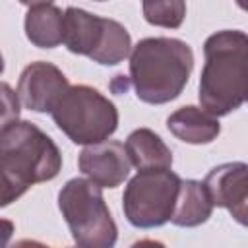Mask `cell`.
<instances>
[{"label": "cell", "mask_w": 248, "mask_h": 248, "mask_svg": "<svg viewBox=\"0 0 248 248\" xmlns=\"http://www.w3.org/2000/svg\"><path fill=\"white\" fill-rule=\"evenodd\" d=\"M62 169L54 140L27 120L0 130V207L21 198L33 184L52 180Z\"/></svg>", "instance_id": "1"}, {"label": "cell", "mask_w": 248, "mask_h": 248, "mask_svg": "<svg viewBox=\"0 0 248 248\" xmlns=\"http://www.w3.org/2000/svg\"><path fill=\"white\" fill-rule=\"evenodd\" d=\"M194 68L192 46L174 37H145L130 50V83L147 105H165L186 87Z\"/></svg>", "instance_id": "2"}, {"label": "cell", "mask_w": 248, "mask_h": 248, "mask_svg": "<svg viewBox=\"0 0 248 248\" xmlns=\"http://www.w3.org/2000/svg\"><path fill=\"white\" fill-rule=\"evenodd\" d=\"M246 48L248 37L238 29H223L203 43L205 64L200 76V108L211 116H227L246 99Z\"/></svg>", "instance_id": "3"}, {"label": "cell", "mask_w": 248, "mask_h": 248, "mask_svg": "<svg viewBox=\"0 0 248 248\" xmlns=\"http://www.w3.org/2000/svg\"><path fill=\"white\" fill-rule=\"evenodd\" d=\"M58 209L78 248H114L116 223L101 188L87 178H72L58 192Z\"/></svg>", "instance_id": "4"}, {"label": "cell", "mask_w": 248, "mask_h": 248, "mask_svg": "<svg viewBox=\"0 0 248 248\" xmlns=\"http://www.w3.org/2000/svg\"><path fill=\"white\" fill-rule=\"evenodd\" d=\"M54 124L79 145L107 141L118 128V108L89 85H70L50 110Z\"/></svg>", "instance_id": "5"}, {"label": "cell", "mask_w": 248, "mask_h": 248, "mask_svg": "<svg viewBox=\"0 0 248 248\" xmlns=\"http://www.w3.org/2000/svg\"><path fill=\"white\" fill-rule=\"evenodd\" d=\"M62 43L70 52L83 54L103 66L120 64L132 50L130 33L122 23L76 6L64 10Z\"/></svg>", "instance_id": "6"}, {"label": "cell", "mask_w": 248, "mask_h": 248, "mask_svg": "<svg viewBox=\"0 0 248 248\" xmlns=\"http://www.w3.org/2000/svg\"><path fill=\"white\" fill-rule=\"evenodd\" d=\"M180 180L170 169L138 170L122 196V209L128 223L138 229L165 225L172 215Z\"/></svg>", "instance_id": "7"}, {"label": "cell", "mask_w": 248, "mask_h": 248, "mask_svg": "<svg viewBox=\"0 0 248 248\" xmlns=\"http://www.w3.org/2000/svg\"><path fill=\"white\" fill-rule=\"evenodd\" d=\"M68 87V78L58 66L39 60L23 68L17 81V99L33 112H50Z\"/></svg>", "instance_id": "8"}, {"label": "cell", "mask_w": 248, "mask_h": 248, "mask_svg": "<svg viewBox=\"0 0 248 248\" xmlns=\"http://www.w3.org/2000/svg\"><path fill=\"white\" fill-rule=\"evenodd\" d=\"M213 207H225L240 225H246L248 165L242 161L213 167L202 182Z\"/></svg>", "instance_id": "9"}, {"label": "cell", "mask_w": 248, "mask_h": 248, "mask_svg": "<svg viewBox=\"0 0 248 248\" xmlns=\"http://www.w3.org/2000/svg\"><path fill=\"white\" fill-rule=\"evenodd\" d=\"M79 170L87 180L95 182L99 188H116L130 174V161L124 143L107 140L95 145H85L78 157Z\"/></svg>", "instance_id": "10"}, {"label": "cell", "mask_w": 248, "mask_h": 248, "mask_svg": "<svg viewBox=\"0 0 248 248\" xmlns=\"http://www.w3.org/2000/svg\"><path fill=\"white\" fill-rule=\"evenodd\" d=\"M25 35L39 48H54L62 45L64 37V12L50 2L27 4Z\"/></svg>", "instance_id": "11"}, {"label": "cell", "mask_w": 248, "mask_h": 248, "mask_svg": "<svg viewBox=\"0 0 248 248\" xmlns=\"http://www.w3.org/2000/svg\"><path fill=\"white\" fill-rule=\"evenodd\" d=\"M167 128L174 138L192 145L211 143L221 132L219 120L194 105L180 107L178 110H174L167 118Z\"/></svg>", "instance_id": "12"}, {"label": "cell", "mask_w": 248, "mask_h": 248, "mask_svg": "<svg viewBox=\"0 0 248 248\" xmlns=\"http://www.w3.org/2000/svg\"><path fill=\"white\" fill-rule=\"evenodd\" d=\"M124 149H126L130 165H134L138 170L170 169L172 167V151L161 140V136L149 128L134 130L126 138Z\"/></svg>", "instance_id": "13"}, {"label": "cell", "mask_w": 248, "mask_h": 248, "mask_svg": "<svg viewBox=\"0 0 248 248\" xmlns=\"http://www.w3.org/2000/svg\"><path fill=\"white\" fill-rule=\"evenodd\" d=\"M213 213V203L200 180H180L176 203L170 215V223L176 227H198L205 223Z\"/></svg>", "instance_id": "14"}, {"label": "cell", "mask_w": 248, "mask_h": 248, "mask_svg": "<svg viewBox=\"0 0 248 248\" xmlns=\"http://www.w3.org/2000/svg\"><path fill=\"white\" fill-rule=\"evenodd\" d=\"M143 17L147 23L167 29H176L182 25L186 16V4L182 0H165V2H143Z\"/></svg>", "instance_id": "15"}, {"label": "cell", "mask_w": 248, "mask_h": 248, "mask_svg": "<svg viewBox=\"0 0 248 248\" xmlns=\"http://www.w3.org/2000/svg\"><path fill=\"white\" fill-rule=\"evenodd\" d=\"M16 120H19L17 93L6 81H0V130Z\"/></svg>", "instance_id": "16"}, {"label": "cell", "mask_w": 248, "mask_h": 248, "mask_svg": "<svg viewBox=\"0 0 248 248\" xmlns=\"http://www.w3.org/2000/svg\"><path fill=\"white\" fill-rule=\"evenodd\" d=\"M14 231H16V225L10 219L0 217V248H8V244L14 236Z\"/></svg>", "instance_id": "17"}, {"label": "cell", "mask_w": 248, "mask_h": 248, "mask_svg": "<svg viewBox=\"0 0 248 248\" xmlns=\"http://www.w3.org/2000/svg\"><path fill=\"white\" fill-rule=\"evenodd\" d=\"M8 248H52V246H48L45 242H39V240H31V238H21V240L10 244Z\"/></svg>", "instance_id": "18"}, {"label": "cell", "mask_w": 248, "mask_h": 248, "mask_svg": "<svg viewBox=\"0 0 248 248\" xmlns=\"http://www.w3.org/2000/svg\"><path fill=\"white\" fill-rule=\"evenodd\" d=\"M130 248H167V246L159 240H153V238H141V240H136Z\"/></svg>", "instance_id": "19"}, {"label": "cell", "mask_w": 248, "mask_h": 248, "mask_svg": "<svg viewBox=\"0 0 248 248\" xmlns=\"http://www.w3.org/2000/svg\"><path fill=\"white\" fill-rule=\"evenodd\" d=\"M4 72V56H2V52H0V74Z\"/></svg>", "instance_id": "20"}]
</instances>
